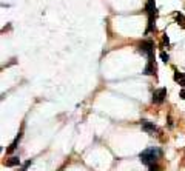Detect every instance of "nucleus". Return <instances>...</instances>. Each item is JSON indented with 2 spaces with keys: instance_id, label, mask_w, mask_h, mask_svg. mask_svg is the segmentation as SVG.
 Masks as SVG:
<instances>
[{
  "instance_id": "f257e3e1",
  "label": "nucleus",
  "mask_w": 185,
  "mask_h": 171,
  "mask_svg": "<svg viewBox=\"0 0 185 171\" xmlns=\"http://www.w3.org/2000/svg\"><path fill=\"white\" fill-rule=\"evenodd\" d=\"M160 156H162V151L159 150V148L157 146H150V148H147L145 151H142L141 154H139V160H141L143 165L150 166V165L154 164Z\"/></svg>"
},
{
  "instance_id": "f03ea898",
  "label": "nucleus",
  "mask_w": 185,
  "mask_h": 171,
  "mask_svg": "<svg viewBox=\"0 0 185 171\" xmlns=\"http://www.w3.org/2000/svg\"><path fill=\"white\" fill-rule=\"evenodd\" d=\"M137 51L142 54V56H147L148 57V62L153 63L154 60V43L151 40H142L137 46Z\"/></svg>"
},
{
  "instance_id": "7ed1b4c3",
  "label": "nucleus",
  "mask_w": 185,
  "mask_h": 171,
  "mask_svg": "<svg viewBox=\"0 0 185 171\" xmlns=\"http://www.w3.org/2000/svg\"><path fill=\"white\" fill-rule=\"evenodd\" d=\"M167 97V88H160L153 93V103H162Z\"/></svg>"
},
{
  "instance_id": "20e7f679",
  "label": "nucleus",
  "mask_w": 185,
  "mask_h": 171,
  "mask_svg": "<svg viewBox=\"0 0 185 171\" xmlns=\"http://www.w3.org/2000/svg\"><path fill=\"white\" fill-rule=\"evenodd\" d=\"M141 127H142L143 131L148 133V134H153V133L157 131V127L153 122H150V120H141Z\"/></svg>"
},
{
  "instance_id": "39448f33",
  "label": "nucleus",
  "mask_w": 185,
  "mask_h": 171,
  "mask_svg": "<svg viewBox=\"0 0 185 171\" xmlns=\"http://www.w3.org/2000/svg\"><path fill=\"white\" fill-rule=\"evenodd\" d=\"M5 165L6 166H20L22 162H20V159L17 156H12V157H10V159L5 162Z\"/></svg>"
},
{
  "instance_id": "423d86ee",
  "label": "nucleus",
  "mask_w": 185,
  "mask_h": 171,
  "mask_svg": "<svg viewBox=\"0 0 185 171\" xmlns=\"http://www.w3.org/2000/svg\"><path fill=\"white\" fill-rule=\"evenodd\" d=\"M20 139H22V133H19V136H17L16 139H14V142L10 145V148H8V153H12L17 148V145H19V142H20Z\"/></svg>"
},
{
  "instance_id": "0eeeda50",
  "label": "nucleus",
  "mask_w": 185,
  "mask_h": 171,
  "mask_svg": "<svg viewBox=\"0 0 185 171\" xmlns=\"http://www.w3.org/2000/svg\"><path fill=\"white\" fill-rule=\"evenodd\" d=\"M173 79H174V82H182V80L185 79V76H184V73H180V71H177V69H174V74H173Z\"/></svg>"
},
{
  "instance_id": "6e6552de",
  "label": "nucleus",
  "mask_w": 185,
  "mask_h": 171,
  "mask_svg": "<svg viewBox=\"0 0 185 171\" xmlns=\"http://www.w3.org/2000/svg\"><path fill=\"white\" fill-rule=\"evenodd\" d=\"M176 22H177L180 26H185V17H184V14H180V12H176Z\"/></svg>"
},
{
  "instance_id": "1a4fd4ad",
  "label": "nucleus",
  "mask_w": 185,
  "mask_h": 171,
  "mask_svg": "<svg viewBox=\"0 0 185 171\" xmlns=\"http://www.w3.org/2000/svg\"><path fill=\"white\" fill-rule=\"evenodd\" d=\"M153 73H154V69H153V63L148 62L147 66H145V69H143V74H145V76H151Z\"/></svg>"
},
{
  "instance_id": "9d476101",
  "label": "nucleus",
  "mask_w": 185,
  "mask_h": 171,
  "mask_svg": "<svg viewBox=\"0 0 185 171\" xmlns=\"http://www.w3.org/2000/svg\"><path fill=\"white\" fill-rule=\"evenodd\" d=\"M160 60H162V62H165V63H167V62L170 60V56H168L167 52H164V51H162V52H160Z\"/></svg>"
},
{
  "instance_id": "9b49d317",
  "label": "nucleus",
  "mask_w": 185,
  "mask_h": 171,
  "mask_svg": "<svg viewBox=\"0 0 185 171\" xmlns=\"http://www.w3.org/2000/svg\"><path fill=\"white\" fill-rule=\"evenodd\" d=\"M164 43H167V45H170V39L167 37V35H164Z\"/></svg>"
},
{
  "instance_id": "f8f14e48",
  "label": "nucleus",
  "mask_w": 185,
  "mask_h": 171,
  "mask_svg": "<svg viewBox=\"0 0 185 171\" xmlns=\"http://www.w3.org/2000/svg\"><path fill=\"white\" fill-rule=\"evenodd\" d=\"M180 97H182L184 100H185V89H182V91H180Z\"/></svg>"
},
{
  "instance_id": "ddd939ff",
  "label": "nucleus",
  "mask_w": 185,
  "mask_h": 171,
  "mask_svg": "<svg viewBox=\"0 0 185 171\" xmlns=\"http://www.w3.org/2000/svg\"><path fill=\"white\" fill-rule=\"evenodd\" d=\"M179 85H180V87H184V88H185V79H184V80H182V82H180Z\"/></svg>"
}]
</instances>
